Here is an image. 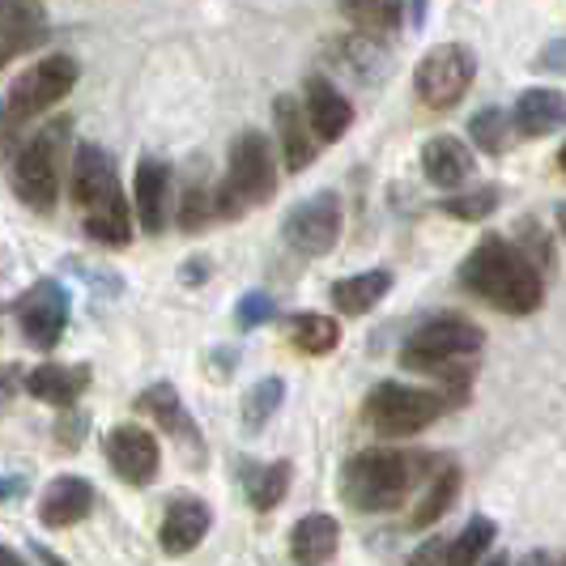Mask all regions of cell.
Returning a JSON list of instances; mask_svg holds the SVG:
<instances>
[{"instance_id": "3", "label": "cell", "mask_w": 566, "mask_h": 566, "mask_svg": "<svg viewBox=\"0 0 566 566\" xmlns=\"http://www.w3.org/2000/svg\"><path fill=\"white\" fill-rule=\"evenodd\" d=\"M73 200L82 205V230L103 248H128L133 243V218L119 192L112 154L103 145H77L73 154Z\"/></svg>"}, {"instance_id": "27", "label": "cell", "mask_w": 566, "mask_h": 566, "mask_svg": "<svg viewBox=\"0 0 566 566\" xmlns=\"http://www.w3.org/2000/svg\"><path fill=\"white\" fill-rule=\"evenodd\" d=\"M340 56H345V60H337L340 69H345L349 77H358L363 85H375L384 77V69H388V52L375 43V34H363V30L340 43Z\"/></svg>"}, {"instance_id": "22", "label": "cell", "mask_w": 566, "mask_h": 566, "mask_svg": "<svg viewBox=\"0 0 566 566\" xmlns=\"http://www.w3.org/2000/svg\"><path fill=\"white\" fill-rule=\"evenodd\" d=\"M340 545V524L337 515H324V511H315V515H303L298 524H294V533H290V558L294 563H328L333 554H337Z\"/></svg>"}, {"instance_id": "14", "label": "cell", "mask_w": 566, "mask_h": 566, "mask_svg": "<svg viewBox=\"0 0 566 566\" xmlns=\"http://www.w3.org/2000/svg\"><path fill=\"white\" fill-rule=\"evenodd\" d=\"M303 112L312 119V133L319 137V145H337L354 124L349 98L328 77H307V107Z\"/></svg>"}, {"instance_id": "18", "label": "cell", "mask_w": 566, "mask_h": 566, "mask_svg": "<svg viewBox=\"0 0 566 566\" xmlns=\"http://www.w3.org/2000/svg\"><path fill=\"white\" fill-rule=\"evenodd\" d=\"M137 409H142V413H149V418L163 426L167 434H175L184 448H192L197 455H205L200 426L184 413V400H179V392H175V384H149L142 397H137Z\"/></svg>"}, {"instance_id": "10", "label": "cell", "mask_w": 566, "mask_h": 566, "mask_svg": "<svg viewBox=\"0 0 566 566\" xmlns=\"http://www.w3.org/2000/svg\"><path fill=\"white\" fill-rule=\"evenodd\" d=\"M18 328H22V337L34 345V349H56L60 337H64V328H69V315H73V303H69V290L52 277H43V282H34L18 298Z\"/></svg>"}, {"instance_id": "9", "label": "cell", "mask_w": 566, "mask_h": 566, "mask_svg": "<svg viewBox=\"0 0 566 566\" xmlns=\"http://www.w3.org/2000/svg\"><path fill=\"white\" fill-rule=\"evenodd\" d=\"M473 77H478L473 52L460 48V43H439V48H430V52L418 60V69H413V90H418V98H422L426 107L448 112V107H455V103L464 98V90L473 85Z\"/></svg>"}, {"instance_id": "30", "label": "cell", "mask_w": 566, "mask_h": 566, "mask_svg": "<svg viewBox=\"0 0 566 566\" xmlns=\"http://www.w3.org/2000/svg\"><path fill=\"white\" fill-rule=\"evenodd\" d=\"M340 13L363 34H388L400 27V0H340Z\"/></svg>"}, {"instance_id": "11", "label": "cell", "mask_w": 566, "mask_h": 566, "mask_svg": "<svg viewBox=\"0 0 566 566\" xmlns=\"http://www.w3.org/2000/svg\"><path fill=\"white\" fill-rule=\"evenodd\" d=\"M340 200L333 192H315V197L298 200L282 222L285 243L303 255H324L337 248L340 239Z\"/></svg>"}, {"instance_id": "35", "label": "cell", "mask_w": 566, "mask_h": 566, "mask_svg": "<svg viewBox=\"0 0 566 566\" xmlns=\"http://www.w3.org/2000/svg\"><path fill=\"white\" fill-rule=\"evenodd\" d=\"M515 248L528 255L541 273H549V269H554V248H549L545 230H541L533 218H524V222H520V243H515Z\"/></svg>"}, {"instance_id": "2", "label": "cell", "mask_w": 566, "mask_h": 566, "mask_svg": "<svg viewBox=\"0 0 566 566\" xmlns=\"http://www.w3.org/2000/svg\"><path fill=\"white\" fill-rule=\"evenodd\" d=\"M434 469H430V455L422 452H397V448H370V452L345 460L340 469V499L354 511H397L413 485L426 482Z\"/></svg>"}, {"instance_id": "43", "label": "cell", "mask_w": 566, "mask_h": 566, "mask_svg": "<svg viewBox=\"0 0 566 566\" xmlns=\"http://www.w3.org/2000/svg\"><path fill=\"white\" fill-rule=\"evenodd\" d=\"M13 56V48H9V43H4V39H0V69H4V60Z\"/></svg>"}, {"instance_id": "15", "label": "cell", "mask_w": 566, "mask_h": 566, "mask_svg": "<svg viewBox=\"0 0 566 566\" xmlns=\"http://www.w3.org/2000/svg\"><path fill=\"white\" fill-rule=\"evenodd\" d=\"M90 511H94V485L85 482V478H73V473L56 478L43 490V499H39L43 528H73V524H82Z\"/></svg>"}, {"instance_id": "31", "label": "cell", "mask_w": 566, "mask_h": 566, "mask_svg": "<svg viewBox=\"0 0 566 566\" xmlns=\"http://www.w3.org/2000/svg\"><path fill=\"white\" fill-rule=\"evenodd\" d=\"M285 400V384L277 375H269V379H260L252 392L243 397V426L248 430H260V426H269V418L282 409Z\"/></svg>"}, {"instance_id": "17", "label": "cell", "mask_w": 566, "mask_h": 566, "mask_svg": "<svg viewBox=\"0 0 566 566\" xmlns=\"http://www.w3.org/2000/svg\"><path fill=\"white\" fill-rule=\"evenodd\" d=\"M133 192H137V222H142L145 234H158V230L167 227V209H170V167L163 158H154V154H145L142 163H137V184H133Z\"/></svg>"}, {"instance_id": "40", "label": "cell", "mask_w": 566, "mask_h": 566, "mask_svg": "<svg viewBox=\"0 0 566 566\" xmlns=\"http://www.w3.org/2000/svg\"><path fill=\"white\" fill-rule=\"evenodd\" d=\"M18 490H22V478H13V482H9V478H0V503H4L9 494H18Z\"/></svg>"}, {"instance_id": "29", "label": "cell", "mask_w": 566, "mask_h": 566, "mask_svg": "<svg viewBox=\"0 0 566 566\" xmlns=\"http://www.w3.org/2000/svg\"><path fill=\"white\" fill-rule=\"evenodd\" d=\"M469 137H473V145L482 154L499 158V154H507L511 145H515V119L503 107H482V112L469 119Z\"/></svg>"}, {"instance_id": "32", "label": "cell", "mask_w": 566, "mask_h": 566, "mask_svg": "<svg viewBox=\"0 0 566 566\" xmlns=\"http://www.w3.org/2000/svg\"><path fill=\"white\" fill-rule=\"evenodd\" d=\"M494 537H499V528H494L485 515H473V520L464 524V533H455L452 537V566L482 563V554L494 545Z\"/></svg>"}, {"instance_id": "42", "label": "cell", "mask_w": 566, "mask_h": 566, "mask_svg": "<svg viewBox=\"0 0 566 566\" xmlns=\"http://www.w3.org/2000/svg\"><path fill=\"white\" fill-rule=\"evenodd\" d=\"M558 234H563V239H566V200H563V205H558Z\"/></svg>"}, {"instance_id": "39", "label": "cell", "mask_w": 566, "mask_h": 566, "mask_svg": "<svg viewBox=\"0 0 566 566\" xmlns=\"http://www.w3.org/2000/svg\"><path fill=\"white\" fill-rule=\"evenodd\" d=\"M209 260H184V269H179V282L184 285H200L209 277V269H205Z\"/></svg>"}, {"instance_id": "46", "label": "cell", "mask_w": 566, "mask_h": 566, "mask_svg": "<svg viewBox=\"0 0 566 566\" xmlns=\"http://www.w3.org/2000/svg\"><path fill=\"white\" fill-rule=\"evenodd\" d=\"M0 115H4V107H0Z\"/></svg>"}, {"instance_id": "5", "label": "cell", "mask_w": 566, "mask_h": 566, "mask_svg": "<svg viewBox=\"0 0 566 566\" xmlns=\"http://www.w3.org/2000/svg\"><path fill=\"white\" fill-rule=\"evenodd\" d=\"M277 192V167H273V149L269 142L248 128L230 145L227 179L213 188V213L218 218H243L252 205H264Z\"/></svg>"}, {"instance_id": "21", "label": "cell", "mask_w": 566, "mask_h": 566, "mask_svg": "<svg viewBox=\"0 0 566 566\" xmlns=\"http://www.w3.org/2000/svg\"><path fill=\"white\" fill-rule=\"evenodd\" d=\"M511 119H515V133H524V137H549L566 124V94L549 90V85H533L520 94Z\"/></svg>"}, {"instance_id": "20", "label": "cell", "mask_w": 566, "mask_h": 566, "mask_svg": "<svg viewBox=\"0 0 566 566\" xmlns=\"http://www.w3.org/2000/svg\"><path fill=\"white\" fill-rule=\"evenodd\" d=\"M90 388V367L85 363H43L27 375V392L43 405L69 409L73 400Z\"/></svg>"}, {"instance_id": "41", "label": "cell", "mask_w": 566, "mask_h": 566, "mask_svg": "<svg viewBox=\"0 0 566 566\" xmlns=\"http://www.w3.org/2000/svg\"><path fill=\"white\" fill-rule=\"evenodd\" d=\"M18 563V554H13V549H4V545H0V566H13Z\"/></svg>"}, {"instance_id": "6", "label": "cell", "mask_w": 566, "mask_h": 566, "mask_svg": "<svg viewBox=\"0 0 566 566\" xmlns=\"http://www.w3.org/2000/svg\"><path fill=\"white\" fill-rule=\"evenodd\" d=\"M69 142V119L39 128L13 158V192L34 213H52L60 197V154Z\"/></svg>"}, {"instance_id": "23", "label": "cell", "mask_w": 566, "mask_h": 566, "mask_svg": "<svg viewBox=\"0 0 566 566\" xmlns=\"http://www.w3.org/2000/svg\"><path fill=\"white\" fill-rule=\"evenodd\" d=\"M422 170L434 188H460L469 175H473V154L464 149V142L455 137H430L422 145Z\"/></svg>"}, {"instance_id": "38", "label": "cell", "mask_w": 566, "mask_h": 566, "mask_svg": "<svg viewBox=\"0 0 566 566\" xmlns=\"http://www.w3.org/2000/svg\"><path fill=\"white\" fill-rule=\"evenodd\" d=\"M22 384H27V379H22V370L13 367V363H4V367H0V405L13 397Z\"/></svg>"}, {"instance_id": "45", "label": "cell", "mask_w": 566, "mask_h": 566, "mask_svg": "<svg viewBox=\"0 0 566 566\" xmlns=\"http://www.w3.org/2000/svg\"><path fill=\"white\" fill-rule=\"evenodd\" d=\"M558 167L566 170V145H563V149H558Z\"/></svg>"}, {"instance_id": "28", "label": "cell", "mask_w": 566, "mask_h": 566, "mask_svg": "<svg viewBox=\"0 0 566 566\" xmlns=\"http://www.w3.org/2000/svg\"><path fill=\"white\" fill-rule=\"evenodd\" d=\"M290 340H294L303 354L324 358V354H333L340 345V324L319 312H298L290 319Z\"/></svg>"}, {"instance_id": "13", "label": "cell", "mask_w": 566, "mask_h": 566, "mask_svg": "<svg viewBox=\"0 0 566 566\" xmlns=\"http://www.w3.org/2000/svg\"><path fill=\"white\" fill-rule=\"evenodd\" d=\"M273 124H277V142H282L285 167L290 170H307L315 163V149L319 137L312 133V119L303 112V103L294 94H277L273 103Z\"/></svg>"}, {"instance_id": "36", "label": "cell", "mask_w": 566, "mask_h": 566, "mask_svg": "<svg viewBox=\"0 0 566 566\" xmlns=\"http://www.w3.org/2000/svg\"><path fill=\"white\" fill-rule=\"evenodd\" d=\"M273 315H277V303H273L269 294H260V290L243 294V298H239V307H234V319H239V328H255V324H269Z\"/></svg>"}, {"instance_id": "25", "label": "cell", "mask_w": 566, "mask_h": 566, "mask_svg": "<svg viewBox=\"0 0 566 566\" xmlns=\"http://www.w3.org/2000/svg\"><path fill=\"white\" fill-rule=\"evenodd\" d=\"M290 473L294 464L290 460H273V464H248L243 469V490H248V503L255 511H273L290 490Z\"/></svg>"}, {"instance_id": "44", "label": "cell", "mask_w": 566, "mask_h": 566, "mask_svg": "<svg viewBox=\"0 0 566 566\" xmlns=\"http://www.w3.org/2000/svg\"><path fill=\"white\" fill-rule=\"evenodd\" d=\"M422 13H426V0H413V22H422Z\"/></svg>"}, {"instance_id": "8", "label": "cell", "mask_w": 566, "mask_h": 566, "mask_svg": "<svg viewBox=\"0 0 566 566\" xmlns=\"http://www.w3.org/2000/svg\"><path fill=\"white\" fill-rule=\"evenodd\" d=\"M82 77L77 60L56 52V56L30 64L18 82L9 85V98H4V119L13 124H27L34 115H43L48 107H56L64 94H73V85Z\"/></svg>"}, {"instance_id": "33", "label": "cell", "mask_w": 566, "mask_h": 566, "mask_svg": "<svg viewBox=\"0 0 566 566\" xmlns=\"http://www.w3.org/2000/svg\"><path fill=\"white\" fill-rule=\"evenodd\" d=\"M499 200H503V192H499L494 184H485V188H478V192L448 197L443 200V213H452V218H460V222H482V218H490V213L499 209Z\"/></svg>"}, {"instance_id": "12", "label": "cell", "mask_w": 566, "mask_h": 566, "mask_svg": "<svg viewBox=\"0 0 566 566\" xmlns=\"http://www.w3.org/2000/svg\"><path fill=\"white\" fill-rule=\"evenodd\" d=\"M158 439L145 426H115L107 434V464L115 469V478L128 485H149L158 478Z\"/></svg>"}, {"instance_id": "34", "label": "cell", "mask_w": 566, "mask_h": 566, "mask_svg": "<svg viewBox=\"0 0 566 566\" xmlns=\"http://www.w3.org/2000/svg\"><path fill=\"white\" fill-rule=\"evenodd\" d=\"M209 218H218V213H213V192L200 188V184H188L184 205H179V227L188 230V234H197V230H205Z\"/></svg>"}, {"instance_id": "16", "label": "cell", "mask_w": 566, "mask_h": 566, "mask_svg": "<svg viewBox=\"0 0 566 566\" xmlns=\"http://www.w3.org/2000/svg\"><path fill=\"white\" fill-rule=\"evenodd\" d=\"M209 524H213V511L205 499H188V494H179V499H170L167 503V515H163V549L167 554H188V549H197L205 533H209Z\"/></svg>"}, {"instance_id": "1", "label": "cell", "mask_w": 566, "mask_h": 566, "mask_svg": "<svg viewBox=\"0 0 566 566\" xmlns=\"http://www.w3.org/2000/svg\"><path fill=\"white\" fill-rule=\"evenodd\" d=\"M460 285L507 315H533L545 298L541 269L511 239L485 234L460 264Z\"/></svg>"}, {"instance_id": "19", "label": "cell", "mask_w": 566, "mask_h": 566, "mask_svg": "<svg viewBox=\"0 0 566 566\" xmlns=\"http://www.w3.org/2000/svg\"><path fill=\"white\" fill-rule=\"evenodd\" d=\"M48 34L52 27H48L43 0H0V39L13 48V56L43 48Z\"/></svg>"}, {"instance_id": "7", "label": "cell", "mask_w": 566, "mask_h": 566, "mask_svg": "<svg viewBox=\"0 0 566 566\" xmlns=\"http://www.w3.org/2000/svg\"><path fill=\"white\" fill-rule=\"evenodd\" d=\"M448 397L430 392V388H413V384H379L370 388L367 397V422L384 434V439H405V434H418L426 426L443 413Z\"/></svg>"}, {"instance_id": "37", "label": "cell", "mask_w": 566, "mask_h": 566, "mask_svg": "<svg viewBox=\"0 0 566 566\" xmlns=\"http://www.w3.org/2000/svg\"><path fill=\"white\" fill-rule=\"evenodd\" d=\"M409 563H413V566H426V563H452V537H430L426 545H418V549L409 554Z\"/></svg>"}, {"instance_id": "4", "label": "cell", "mask_w": 566, "mask_h": 566, "mask_svg": "<svg viewBox=\"0 0 566 566\" xmlns=\"http://www.w3.org/2000/svg\"><path fill=\"white\" fill-rule=\"evenodd\" d=\"M485 345L482 328L460 319V315H434L426 319L418 333H409V340L400 345V367L418 370V375H439L448 384V397H460L473 379L469 367H455L460 358L478 354Z\"/></svg>"}, {"instance_id": "26", "label": "cell", "mask_w": 566, "mask_h": 566, "mask_svg": "<svg viewBox=\"0 0 566 566\" xmlns=\"http://www.w3.org/2000/svg\"><path fill=\"white\" fill-rule=\"evenodd\" d=\"M455 494H460V469H455V464L434 469V473L426 478L422 503H418V511H413V528H430L434 520H443L448 507L455 503Z\"/></svg>"}, {"instance_id": "24", "label": "cell", "mask_w": 566, "mask_h": 566, "mask_svg": "<svg viewBox=\"0 0 566 566\" xmlns=\"http://www.w3.org/2000/svg\"><path fill=\"white\" fill-rule=\"evenodd\" d=\"M388 290H392V273L370 269V273L340 277V282L333 285V303H337V312H345V315H367L379 298H388Z\"/></svg>"}]
</instances>
